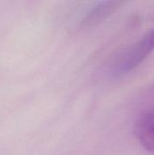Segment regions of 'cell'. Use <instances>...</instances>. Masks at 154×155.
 Masks as SVG:
<instances>
[{
    "mask_svg": "<svg viewBox=\"0 0 154 155\" xmlns=\"http://www.w3.org/2000/svg\"><path fill=\"white\" fill-rule=\"evenodd\" d=\"M133 131L141 144L149 152H154V107L145 109L136 117Z\"/></svg>",
    "mask_w": 154,
    "mask_h": 155,
    "instance_id": "obj_2",
    "label": "cell"
},
{
    "mask_svg": "<svg viewBox=\"0 0 154 155\" xmlns=\"http://www.w3.org/2000/svg\"><path fill=\"white\" fill-rule=\"evenodd\" d=\"M123 2L116 1H105L97 5L95 7L92 9V11L85 16L84 23L86 25H92L98 23L101 20H103L105 17L113 14Z\"/></svg>",
    "mask_w": 154,
    "mask_h": 155,
    "instance_id": "obj_3",
    "label": "cell"
},
{
    "mask_svg": "<svg viewBox=\"0 0 154 155\" xmlns=\"http://www.w3.org/2000/svg\"><path fill=\"white\" fill-rule=\"evenodd\" d=\"M154 51V27L145 34L128 52L123 54L114 66V74H127L140 65Z\"/></svg>",
    "mask_w": 154,
    "mask_h": 155,
    "instance_id": "obj_1",
    "label": "cell"
}]
</instances>
